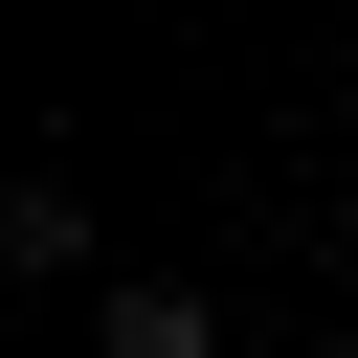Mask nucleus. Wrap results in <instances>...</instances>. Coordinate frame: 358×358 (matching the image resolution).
I'll return each mask as SVG.
<instances>
[{"label": "nucleus", "mask_w": 358, "mask_h": 358, "mask_svg": "<svg viewBox=\"0 0 358 358\" xmlns=\"http://www.w3.org/2000/svg\"><path fill=\"white\" fill-rule=\"evenodd\" d=\"M90 358H224V313H201V291H112V336H90Z\"/></svg>", "instance_id": "nucleus-1"}]
</instances>
